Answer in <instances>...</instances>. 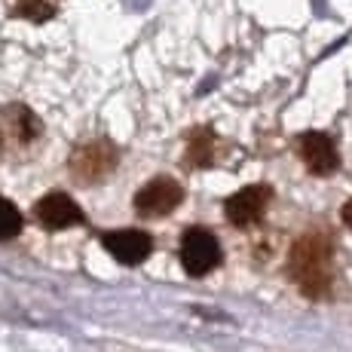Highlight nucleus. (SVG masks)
<instances>
[{
    "mask_svg": "<svg viewBox=\"0 0 352 352\" xmlns=\"http://www.w3.org/2000/svg\"><path fill=\"white\" fill-rule=\"evenodd\" d=\"M288 276L300 294L313 297V300L328 297L331 285H334V248H331L328 236L319 230L303 233L291 248Z\"/></svg>",
    "mask_w": 352,
    "mask_h": 352,
    "instance_id": "obj_1",
    "label": "nucleus"
},
{
    "mask_svg": "<svg viewBox=\"0 0 352 352\" xmlns=\"http://www.w3.org/2000/svg\"><path fill=\"white\" fill-rule=\"evenodd\" d=\"M120 153L117 147L107 138H89L71 153V172L77 181H86V184H96V181H104L107 175L117 168Z\"/></svg>",
    "mask_w": 352,
    "mask_h": 352,
    "instance_id": "obj_2",
    "label": "nucleus"
},
{
    "mask_svg": "<svg viewBox=\"0 0 352 352\" xmlns=\"http://www.w3.org/2000/svg\"><path fill=\"white\" fill-rule=\"evenodd\" d=\"M40 135H43V126L28 107L12 104L0 113V151L3 153H12V157L25 153L28 147L37 144Z\"/></svg>",
    "mask_w": 352,
    "mask_h": 352,
    "instance_id": "obj_3",
    "label": "nucleus"
},
{
    "mask_svg": "<svg viewBox=\"0 0 352 352\" xmlns=\"http://www.w3.org/2000/svg\"><path fill=\"white\" fill-rule=\"evenodd\" d=\"M181 263L190 276H206L221 263V242L212 230L190 227L181 239Z\"/></svg>",
    "mask_w": 352,
    "mask_h": 352,
    "instance_id": "obj_4",
    "label": "nucleus"
},
{
    "mask_svg": "<svg viewBox=\"0 0 352 352\" xmlns=\"http://www.w3.org/2000/svg\"><path fill=\"white\" fill-rule=\"evenodd\" d=\"M181 202H184V187L175 178H153L135 193V208H138V214H144V218L172 214Z\"/></svg>",
    "mask_w": 352,
    "mask_h": 352,
    "instance_id": "obj_5",
    "label": "nucleus"
},
{
    "mask_svg": "<svg viewBox=\"0 0 352 352\" xmlns=\"http://www.w3.org/2000/svg\"><path fill=\"white\" fill-rule=\"evenodd\" d=\"M273 199V190L267 184H248L242 190H236L233 196L227 199L224 212H227V221L233 227H252L257 221L267 214V206Z\"/></svg>",
    "mask_w": 352,
    "mask_h": 352,
    "instance_id": "obj_6",
    "label": "nucleus"
},
{
    "mask_svg": "<svg viewBox=\"0 0 352 352\" xmlns=\"http://www.w3.org/2000/svg\"><path fill=\"white\" fill-rule=\"evenodd\" d=\"M297 151H300V160L307 162V168L319 178H328V175L337 172L340 166V153H337L334 141L324 132H307L297 141Z\"/></svg>",
    "mask_w": 352,
    "mask_h": 352,
    "instance_id": "obj_7",
    "label": "nucleus"
},
{
    "mask_svg": "<svg viewBox=\"0 0 352 352\" xmlns=\"http://www.w3.org/2000/svg\"><path fill=\"white\" fill-rule=\"evenodd\" d=\"M34 218L46 230H67V227L83 224V212H80V206L67 193H50L43 199H37Z\"/></svg>",
    "mask_w": 352,
    "mask_h": 352,
    "instance_id": "obj_8",
    "label": "nucleus"
},
{
    "mask_svg": "<svg viewBox=\"0 0 352 352\" xmlns=\"http://www.w3.org/2000/svg\"><path fill=\"white\" fill-rule=\"evenodd\" d=\"M104 248L111 257H117L126 267H135V263H144L153 252V239L144 233V230H117V233L104 236Z\"/></svg>",
    "mask_w": 352,
    "mask_h": 352,
    "instance_id": "obj_9",
    "label": "nucleus"
},
{
    "mask_svg": "<svg viewBox=\"0 0 352 352\" xmlns=\"http://www.w3.org/2000/svg\"><path fill=\"white\" fill-rule=\"evenodd\" d=\"M214 147H218V135L212 129H193L187 135V160L193 166H208L214 160Z\"/></svg>",
    "mask_w": 352,
    "mask_h": 352,
    "instance_id": "obj_10",
    "label": "nucleus"
},
{
    "mask_svg": "<svg viewBox=\"0 0 352 352\" xmlns=\"http://www.w3.org/2000/svg\"><path fill=\"white\" fill-rule=\"evenodd\" d=\"M6 10L16 19H31V22H46L56 16L58 0H6Z\"/></svg>",
    "mask_w": 352,
    "mask_h": 352,
    "instance_id": "obj_11",
    "label": "nucleus"
},
{
    "mask_svg": "<svg viewBox=\"0 0 352 352\" xmlns=\"http://www.w3.org/2000/svg\"><path fill=\"white\" fill-rule=\"evenodd\" d=\"M19 230H22V214L6 196H0V242L19 236Z\"/></svg>",
    "mask_w": 352,
    "mask_h": 352,
    "instance_id": "obj_12",
    "label": "nucleus"
},
{
    "mask_svg": "<svg viewBox=\"0 0 352 352\" xmlns=\"http://www.w3.org/2000/svg\"><path fill=\"white\" fill-rule=\"evenodd\" d=\"M340 214H343V224L352 230V199L346 202V206H343V212H340Z\"/></svg>",
    "mask_w": 352,
    "mask_h": 352,
    "instance_id": "obj_13",
    "label": "nucleus"
}]
</instances>
